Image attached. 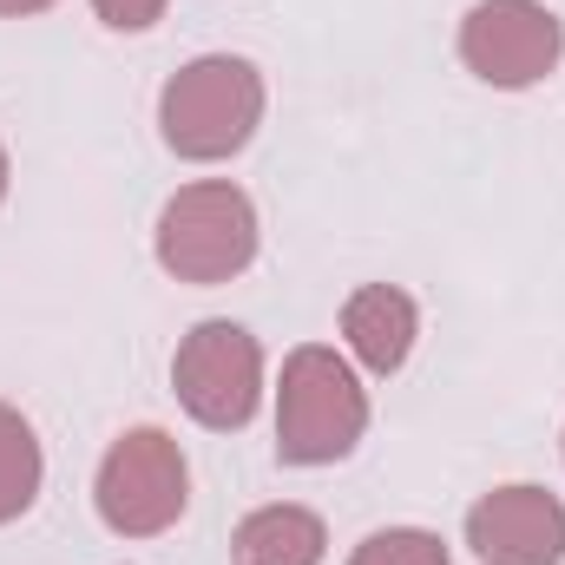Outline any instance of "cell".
Returning a JSON list of instances; mask_svg holds the SVG:
<instances>
[{
  "label": "cell",
  "mask_w": 565,
  "mask_h": 565,
  "mask_svg": "<svg viewBox=\"0 0 565 565\" xmlns=\"http://www.w3.org/2000/svg\"><path fill=\"white\" fill-rule=\"evenodd\" d=\"M264 126V73L244 53H204L178 66L158 93V132L178 158L217 164L237 158Z\"/></svg>",
  "instance_id": "cell-1"
},
{
  "label": "cell",
  "mask_w": 565,
  "mask_h": 565,
  "mask_svg": "<svg viewBox=\"0 0 565 565\" xmlns=\"http://www.w3.org/2000/svg\"><path fill=\"white\" fill-rule=\"evenodd\" d=\"M369 434V388L355 382L349 355L302 342L282 355L277 382V460L282 467H335Z\"/></svg>",
  "instance_id": "cell-2"
},
{
  "label": "cell",
  "mask_w": 565,
  "mask_h": 565,
  "mask_svg": "<svg viewBox=\"0 0 565 565\" xmlns=\"http://www.w3.org/2000/svg\"><path fill=\"white\" fill-rule=\"evenodd\" d=\"M158 270L178 282H231L257 264V204L231 178H198L171 191L151 231Z\"/></svg>",
  "instance_id": "cell-3"
},
{
  "label": "cell",
  "mask_w": 565,
  "mask_h": 565,
  "mask_svg": "<svg viewBox=\"0 0 565 565\" xmlns=\"http://www.w3.org/2000/svg\"><path fill=\"white\" fill-rule=\"evenodd\" d=\"M184 500H191V467L164 427H132L106 447L99 480H93V507H99L106 533L158 540L184 520Z\"/></svg>",
  "instance_id": "cell-4"
},
{
  "label": "cell",
  "mask_w": 565,
  "mask_h": 565,
  "mask_svg": "<svg viewBox=\"0 0 565 565\" xmlns=\"http://www.w3.org/2000/svg\"><path fill=\"white\" fill-rule=\"evenodd\" d=\"M171 388L178 408L211 434H237L250 427L257 402H264V349L244 322H198L178 355H171Z\"/></svg>",
  "instance_id": "cell-5"
},
{
  "label": "cell",
  "mask_w": 565,
  "mask_h": 565,
  "mask_svg": "<svg viewBox=\"0 0 565 565\" xmlns=\"http://www.w3.org/2000/svg\"><path fill=\"white\" fill-rule=\"evenodd\" d=\"M565 60V26L546 0H480L460 20V66L500 93L540 86L559 73Z\"/></svg>",
  "instance_id": "cell-6"
},
{
  "label": "cell",
  "mask_w": 565,
  "mask_h": 565,
  "mask_svg": "<svg viewBox=\"0 0 565 565\" xmlns=\"http://www.w3.org/2000/svg\"><path fill=\"white\" fill-rule=\"evenodd\" d=\"M467 546L487 565H559L565 559V507L559 493L513 480L473 500L467 513Z\"/></svg>",
  "instance_id": "cell-7"
},
{
  "label": "cell",
  "mask_w": 565,
  "mask_h": 565,
  "mask_svg": "<svg viewBox=\"0 0 565 565\" xmlns=\"http://www.w3.org/2000/svg\"><path fill=\"white\" fill-rule=\"evenodd\" d=\"M415 335H422V309L395 282H362L342 302V342L369 375H395L415 355Z\"/></svg>",
  "instance_id": "cell-8"
},
{
  "label": "cell",
  "mask_w": 565,
  "mask_h": 565,
  "mask_svg": "<svg viewBox=\"0 0 565 565\" xmlns=\"http://www.w3.org/2000/svg\"><path fill=\"white\" fill-rule=\"evenodd\" d=\"M329 553V526L309 507H257L237 540H231V565H322Z\"/></svg>",
  "instance_id": "cell-9"
},
{
  "label": "cell",
  "mask_w": 565,
  "mask_h": 565,
  "mask_svg": "<svg viewBox=\"0 0 565 565\" xmlns=\"http://www.w3.org/2000/svg\"><path fill=\"white\" fill-rule=\"evenodd\" d=\"M40 480H46V454H40V434L20 408L0 402V526L20 520L33 500H40Z\"/></svg>",
  "instance_id": "cell-10"
},
{
  "label": "cell",
  "mask_w": 565,
  "mask_h": 565,
  "mask_svg": "<svg viewBox=\"0 0 565 565\" xmlns=\"http://www.w3.org/2000/svg\"><path fill=\"white\" fill-rule=\"evenodd\" d=\"M349 565H447V546L440 533H422V526H388V533H369Z\"/></svg>",
  "instance_id": "cell-11"
},
{
  "label": "cell",
  "mask_w": 565,
  "mask_h": 565,
  "mask_svg": "<svg viewBox=\"0 0 565 565\" xmlns=\"http://www.w3.org/2000/svg\"><path fill=\"white\" fill-rule=\"evenodd\" d=\"M164 7H171V0H93V13H99L113 33H145V26H158Z\"/></svg>",
  "instance_id": "cell-12"
},
{
  "label": "cell",
  "mask_w": 565,
  "mask_h": 565,
  "mask_svg": "<svg viewBox=\"0 0 565 565\" xmlns=\"http://www.w3.org/2000/svg\"><path fill=\"white\" fill-rule=\"evenodd\" d=\"M53 0H0V20H26V13H46Z\"/></svg>",
  "instance_id": "cell-13"
},
{
  "label": "cell",
  "mask_w": 565,
  "mask_h": 565,
  "mask_svg": "<svg viewBox=\"0 0 565 565\" xmlns=\"http://www.w3.org/2000/svg\"><path fill=\"white\" fill-rule=\"evenodd\" d=\"M7 178H13V171H7V145H0V204H7Z\"/></svg>",
  "instance_id": "cell-14"
}]
</instances>
